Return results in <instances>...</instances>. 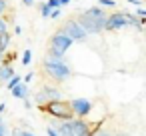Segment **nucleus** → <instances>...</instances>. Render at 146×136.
<instances>
[{
    "label": "nucleus",
    "mask_w": 146,
    "mask_h": 136,
    "mask_svg": "<svg viewBox=\"0 0 146 136\" xmlns=\"http://www.w3.org/2000/svg\"><path fill=\"white\" fill-rule=\"evenodd\" d=\"M106 16H108V14H106ZM106 16H92V14H88V12L84 10V12L78 14L76 22L82 26V30H84L88 36H90V34H100V32H104Z\"/></svg>",
    "instance_id": "obj_3"
},
{
    "label": "nucleus",
    "mask_w": 146,
    "mask_h": 136,
    "mask_svg": "<svg viewBox=\"0 0 146 136\" xmlns=\"http://www.w3.org/2000/svg\"><path fill=\"white\" fill-rule=\"evenodd\" d=\"M10 46V34L8 32H2L0 34V54H4Z\"/></svg>",
    "instance_id": "obj_13"
},
{
    "label": "nucleus",
    "mask_w": 146,
    "mask_h": 136,
    "mask_svg": "<svg viewBox=\"0 0 146 136\" xmlns=\"http://www.w3.org/2000/svg\"><path fill=\"white\" fill-rule=\"evenodd\" d=\"M30 62H32V50H24V52H22V64L28 66Z\"/></svg>",
    "instance_id": "obj_15"
},
{
    "label": "nucleus",
    "mask_w": 146,
    "mask_h": 136,
    "mask_svg": "<svg viewBox=\"0 0 146 136\" xmlns=\"http://www.w3.org/2000/svg\"><path fill=\"white\" fill-rule=\"evenodd\" d=\"M126 2H128V4H136V6H140L144 0H126Z\"/></svg>",
    "instance_id": "obj_29"
},
{
    "label": "nucleus",
    "mask_w": 146,
    "mask_h": 136,
    "mask_svg": "<svg viewBox=\"0 0 146 136\" xmlns=\"http://www.w3.org/2000/svg\"><path fill=\"white\" fill-rule=\"evenodd\" d=\"M58 16H60V8H54V10L50 12V16H48V18H58Z\"/></svg>",
    "instance_id": "obj_22"
},
{
    "label": "nucleus",
    "mask_w": 146,
    "mask_h": 136,
    "mask_svg": "<svg viewBox=\"0 0 146 136\" xmlns=\"http://www.w3.org/2000/svg\"><path fill=\"white\" fill-rule=\"evenodd\" d=\"M22 4H24V6H34L36 0H22Z\"/></svg>",
    "instance_id": "obj_28"
},
{
    "label": "nucleus",
    "mask_w": 146,
    "mask_h": 136,
    "mask_svg": "<svg viewBox=\"0 0 146 136\" xmlns=\"http://www.w3.org/2000/svg\"><path fill=\"white\" fill-rule=\"evenodd\" d=\"M58 30H60V32H64L68 38H72V42H84V40L88 38V34L82 30V26H80L76 20H66Z\"/></svg>",
    "instance_id": "obj_5"
},
{
    "label": "nucleus",
    "mask_w": 146,
    "mask_h": 136,
    "mask_svg": "<svg viewBox=\"0 0 146 136\" xmlns=\"http://www.w3.org/2000/svg\"><path fill=\"white\" fill-rule=\"evenodd\" d=\"M40 90H42V94L46 96L48 102H50V100H60V98H62V92H60L56 86H42Z\"/></svg>",
    "instance_id": "obj_9"
},
{
    "label": "nucleus",
    "mask_w": 146,
    "mask_h": 136,
    "mask_svg": "<svg viewBox=\"0 0 146 136\" xmlns=\"http://www.w3.org/2000/svg\"><path fill=\"white\" fill-rule=\"evenodd\" d=\"M12 76H14V68H12V64H0V82H4V84H6V80L12 78Z\"/></svg>",
    "instance_id": "obj_12"
},
{
    "label": "nucleus",
    "mask_w": 146,
    "mask_h": 136,
    "mask_svg": "<svg viewBox=\"0 0 146 136\" xmlns=\"http://www.w3.org/2000/svg\"><path fill=\"white\" fill-rule=\"evenodd\" d=\"M14 32L20 36V34H22V26H18V24H16V26H14Z\"/></svg>",
    "instance_id": "obj_31"
},
{
    "label": "nucleus",
    "mask_w": 146,
    "mask_h": 136,
    "mask_svg": "<svg viewBox=\"0 0 146 136\" xmlns=\"http://www.w3.org/2000/svg\"><path fill=\"white\" fill-rule=\"evenodd\" d=\"M0 136H8V126L4 122H0Z\"/></svg>",
    "instance_id": "obj_21"
},
{
    "label": "nucleus",
    "mask_w": 146,
    "mask_h": 136,
    "mask_svg": "<svg viewBox=\"0 0 146 136\" xmlns=\"http://www.w3.org/2000/svg\"><path fill=\"white\" fill-rule=\"evenodd\" d=\"M46 134H48V136H58V132H56L54 128H50V126L46 128Z\"/></svg>",
    "instance_id": "obj_26"
},
{
    "label": "nucleus",
    "mask_w": 146,
    "mask_h": 136,
    "mask_svg": "<svg viewBox=\"0 0 146 136\" xmlns=\"http://www.w3.org/2000/svg\"><path fill=\"white\" fill-rule=\"evenodd\" d=\"M0 122H2V118H0Z\"/></svg>",
    "instance_id": "obj_36"
},
{
    "label": "nucleus",
    "mask_w": 146,
    "mask_h": 136,
    "mask_svg": "<svg viewBox=\"0 0 146 136\" xmlns=\"http://www.w3.org/2000/svg\"><path fill=\"white\" fill-rule=\"evenodd\" d=\"M116 136H130V134H126V132H120V134H116Z\"/></svg>",
    "instance_id": "obj_34"
},
{
    "label": "nucleus",
    "mask_w": 146,
    "mask_h": 136,
    "mask_svg": "<svg viewBox=\"0 0 146 136\" xmlns=\"http://www.w3.org/2000/svg\"><path fill=\"white\" fill-rule=\"evenodd\" d=\"M124 16H126V26H132V28H136L138 32H142V18H138V16L132 14V12H124Z\"/></svg>",
    "instance_id": "obj_10"
},
{
    "label": "nucleus",
    "mask_w": 146,
    "mask_h": 136,
    "mask_svg": "<svg viewBox=\"0 0 146 136\" xmlns=\"http://www.w3.org/2000/svg\"><path fill=\"white\" fill-rule=\"evenodd\" d=\"M44 72L56 82H66L72 76V68L66 64V60L62 56H54V54H48L44 58Z\"/></svg>",
    "instance_id": "obj_1"
},
{
    "label": "nucleus",
    "mask_w": 146,
    "mask_h": 136,
    "mask_svg": "<svg viewBox=\"0 0 146 136\" xmlns=\"http://www.w3.org/2000/svg\"><path fill=\"white\" fill-rule=\"evenodd\" d=\"M50 12H52V8L44 2V4H40V14H42V18H48L50 16Z\"/></svg>",
    "instance_id": "obj_16"
},
{
    "label": "nucleus",
    "mask_w": 146,
    "mask_h": 136,
    "mask_svg": "<svg viewBox=\"0 0 146 136\" xmlns=\"http://www.w3.org/2000/svg\"><path fill=\"white\" fill-rule=\"evenodd\" d=\"M58 2H60V4L64 6V4H70V2H72V0H58Z\"/></svg>",
    "instance_id": "obj_33"
},
{
    "label": "nucleus",
    "mask_w": 146,
    "mask_h": 136,
    "mask_svg": "<svg viewBox=\"0 0 146 136\" xmlns=\"http://www.w3.org/2000/svg\"><path fill=\"white\" fill-rule=\"evenodd\" d=\"M72 44H74V42H72V38H68L64 32L56 30V32L50 36L48 54H54V56H62V58H64L66 50H70V46H72Z\"/></svg>",
    "instance_id": "obj_4"
},
{
    "label": "nucleus",
    "mask_w": 146,
    "mask_h": 136,
    "mask_svg": "<svg viewBox=\"0 0 146 136\" xmlns=\"http://www.w3.org/2000/svg\"><path fill=\"white\" fill-rule=\"evenodd\" d=\"M42 112H46V114H50V116H54V118H58V120H72L74 118V112H72V108H70V102H66V100H50V102H46L44 106H38Z\"/></svg>",
    "instance_id": "obj_2"
},
{
    "label": "nucleus",
    "mask_w": 146,
    "mask_h": 136,
    "mask_svg": "<svg viewBox=\"0 0 146 136\" xmlns=\"http://www.w3.org/2000/svg\"><path fill=\"white\" fill-rule=\"evenodd\" d=\"M122 28H126V16H124V12H112V14L106 16L104 30L116 32V30H122Z\"/></svg>",
    "instance_id": "obj_6"
},
{
    "label": "nucleus",
    "mask_w": 146,
    "mask_h": 136,
    "mask_svg": "<svg viewBox=\"0 0 146 136\" xmlns=\"http://www.w3.org/2000/svg\"><path fill=\"white\" fill-rule=\"evenodd\" d=\"M2 32H8V22H6V18L0 16V34Z\"/></svg>",
    "instance_id": "obj_18"
},
{
    "label": "nucleus",
    "mask_w": 146,
    "mask_h": 136,
    "mask_svg": "<svg viewBox=\"0 0 146 136\" xmlns=\"http://www.w3.org/2000/svg\"><path fill=\"white\" fill-rule=\"evenodd\" d=\"M100 6H108V8H116V0H98Z\"/></svg>",
    "instance_id": "obj_17"
},
{
    "label": "nucleus",
    "mask_w": 146,
    "mask_h": 136,
    "mask_svg": "<svg viewBox=\"0 0 146 136\" xmlns=\"http://www.w3.org/2000/svg\"><path fill=\"white\" fill-rule=\"evenodd\" d=\"M12 96L14 98H18V100H24V98H28V84H24V82H20V84H16L12 90Z\"/></svg>",
    "instance_id": "obj_11"
},
{
    "label": "nucleus",
    "mask_w": 146,
    "mask_h": 136,
    "mask_svg": "<svg viewBox=\"0 0 146 136\" xmlns=\"http://www.w3.org/2000/svg\"><path fill=\"white\" fill-rule=\"evenodd\" d=\"M0 62H2V54H0Z\"/></svg>",
    "instance_id": "obj_35"
},
{
    "label": "nucleus",
    "mask_w": 146,
    "mask_h": 136,
    "mask_svg": "<svg viewBox=\"0 0 146 136\" xmlns=\"http://www.w3.org/2000/svg\"><path fill=\"white\" fill-rule=\"evenodd\" d=\"M52 126H54V130L58 132V136H74V134H72V128H70V124H68V120H62V122L52 120Z\"/></svg>",
    "instance_id": "obj_8"
},
{
    "label": "nucleus",
    "mask_w": 146,
    "mask_h": 136,
    "mask_svg": "<svg viewBox=\"0 0 146 136\" xmlns=\"http://www.w3.org/2000/svg\"><path fill=\"white\" fill-rule=\"evenodd\" d=\"M46 4H48V6H50L52 10H54V8H60V6H62V4L58 2V0H46Z\"/></svg>",
    "instance_id": "obj_19"
},
{
    "label": "nucleus",
    "mask_w": 146,
    "mask_h": 136,
    "mask_svg": "<svg viewBox=\"0 0 146 136\" xmlns=\"http://www.w3.org/2000/svg\"><path fill=\"white\" fill-rule=\"evenodd\" d=\"M32 78H34V74H32V72H28V74L24 76V84H28V82H30Z\"/></svg>",
    "instance_id": "obj_27"
},
{
    "label": "nucleus",
    "mask_w": 146,
    "mask_h": 136,
    "mask_svg": "<svg viewBox=\"0 0 146 136\" xmlns=\"http://www.w3.org/2000/svg\"><path fill=\"white\" fill-rule=\"evenodd\" d=\"M94 136H112V132H108V130H98Z\"/></svg>",
    "instance_id": "obj_24"
},
{
    "label": "nucleus",
    "mask_w": 146,
    "mask_h": 136,
    "mask_svg": "<svg viewBox=\"0 0 146 136\" xmlns=\"http://www.w3.org/2000/svg\"><path fill=\"white\" fill-rule=\"evenodd\" d=\"M20 82H22V78H20V76H16V74H14V76H12V78H8V80H6V88H8V90H12V88H14V86H16V84H20Z\"/></svg>",
    "instance_id": "obj_14"
},
{
    "label": "nucleus",
    "mask_w": 146,
    "mask_h": 136,
    "mask_svg": "<svg viewBox=\"0 0 146 136\" xmlns=\"http://www.w3.org/2000/svg\"><path fill=\"white\" fill-rule=\"evenodd\" d=\"M6 10H8V2H6V0H0V16H2Z\"/></svg>",
    "instance_id": "obj_20"
},
{
    "label": "nucleus",
    "mask_w": 146,
    "mask_h": 136,
    "mask_svg": "<svg viewBox=\"0 0 146 136\" xmlns=\"http://www.w3.org/2000/svg\"><path fill=\"white\" fill-rule=\"evenodd\" d=\"M18 136H36V134H32V132H26V130H20V134Z\"/></svg>",
    "instance_id": "obj_30"
},
{
    "label": "nucleus",
    "mask_w": 146,
    "mask_h": 136,
    "mask_svg": "<svg viewBox=\"0 0 146 136\" xmlns=\"http://www.w3.org/2000/svg\"><path fill=\"white\" fill-rule=\"evenodd\" d=\"M70 108L76 118H84L92 112V102L88 98H74V100H70Z\"/></svg>",
    "instance_id": "obj_7"
},
{
    "label": "nucleus",
    "mask_w": 146,
    "mask_h": 136,
    "mask_svg": "<svg viewBox=\"0 0 146 136\" xmlns=\"http://www.w3.org/2000/svg\"><path fill=\"white\" fill-rule=\"evenodd\" d=\"M4 110H6V104H4V102H0V114H2Z\"/></svg>",
    "instance_id": "obj_32"
},
{
    "label": "nucleus",
    "mask_w": 146,
    "mask_h": 136,
    "mask_svg": "<svg viewBox=\"0 0 146 136\" xmlns=\"http://www.w3.org/2000/svg\"><path fill=\"white\" fill-rule=\"evenodd\" d=\"M24 108L26 110H32V100L30 98H24Z\"/></svg>",
    "instance_id": "obj_23"
},
{
    "label": "nucleus",
    "mask_w": 146,
    "mask_h": 136,
    "mask_svg": "<svg viewBox=\"0 0 146 136\" xmlns=\"http://www.w3.org/2000/svg\"><path fill=\"white\" fill-rule=\"evenodd\" d=\"M136 16H138V18H144V16H146V10H144V8H138V10H136Z\"/></svg>",
    "instance_id": "obj_25"
}]
</instances>
